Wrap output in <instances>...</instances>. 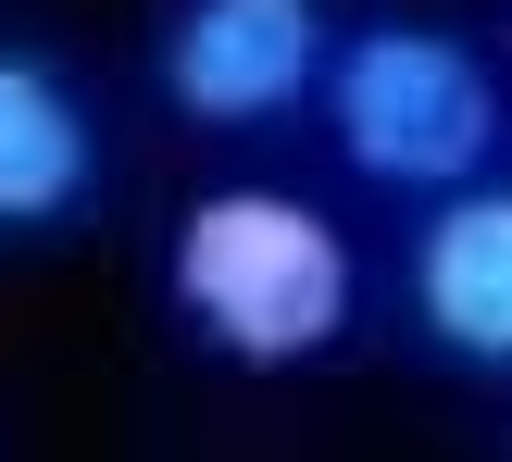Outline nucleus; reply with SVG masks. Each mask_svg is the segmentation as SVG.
Here are the masks:
<instances>
[{"label": "nucleus", "mask_w": 512, "mask_h": 462, "mask_svg": "<svg viewBox=\"0 0 512 462\" xmlns=\"http://www.w3.org/2000/svg\"><path fill=\"white\" fill-rule=\"evenodd\" d=\"M88 175H100V150H88L75 88L38 50H0V225H63L88 200Z\"/></svg>", "instance_id": "39448f33"}, {"label": "nucleus", "mask_w": 512, "mask_h": 462, "mask_svg": "<svg viewBox=\"0 0 512 462\" xmlns=\"http://www.w3.org/2000/svg\"><path fill=\"white\" fill-rule=\"evenodd\" d=\"M413 313L450 363L512 375V188H450V213L413 250Z\"/></svg>", "instance_id": "20e7f679"}, {"label": "nucleus", "mask_w": 512, "mask_h": 462, "mask_svg": "<svg viewBox=\"0 0 512 462\" xmlns=\"http://www.w3.org/2000/svg\"><path fill=\"white\" fill-rule=\"evenodd\" d=\"M325 75V13L313 0H175L163 88L188 125H275Z\"/></svg>", "instance_id": "7ed1b4c3"}, {"label": "nucleus", "mask_w": 512, "mask_h": 462, "mask_svg": "<svg viewBox=\"0 0 512 462\" xmlns=\"http://www.w3.org/2000/svg\"><path fill=\"white\" fill-rule=\"evenodd\" d=\"M163 288L225 363L275 375V363H313L350 325V238L313 200H288V188H213L175 225Z\"/></svg>", "instance_id": "f257e3e1"}, {"label": "nucleus", "mask_w": 512, "mask_h": 462, "mask_svg": "<svg viewBox=\"0 0 512 462\" xmlns=\"http://www.w3.org/2000/svg\"><path fill=\"white\" fill-rule=\"evenodd\" d=\"M325 125L375 188H463L500 138V75L438 25H363L325 63Z\"/></svg>", "instance_id": "f03ea898"}]
</instances>
